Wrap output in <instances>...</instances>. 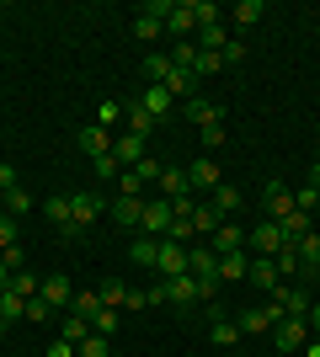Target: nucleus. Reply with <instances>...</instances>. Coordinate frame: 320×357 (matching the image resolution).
<instances>
[{
	"label": "nucleus",
	"instance_id": "obj_1",
	"mask_svg": "<svg viewBox=\"0 0 320 357\" xmlns=\"http://www.w3.org/2000/svg\"><path fill=\"white\" fill-rule=\"evenodd\" d=\"M267 304H273L277 314H289V320H305V314L315 310V304H310V294H305V288H299V283H277Z\"/></svg>",
	"mask_w": 320,
	"mask_h": 357
},
{
	"label": "nucleus",
	"instance_id": "obj_2",
	"mask_svg": "<svg viewBox=\"0 0 320 357\" xmlns=\"http://www.w3.org/2000/svg\"><path fill=\"white\" fill-rule=\"evenodd\" d=\"M267 336H273V347L283 357H294V352H305V342H310V326L305 320H289V314H283V320H277L273 331H267Z\"/></svg>",
	"mask_w": 320,
	"mask_h": 357
},
{
	"label": "nucleus",
	"instance_id": "obj_3",
	"mask_svg": "<svg viewBox=\"0 0 320 357\" xmlns=\"http://www.w3.org/2000/svg\"><path fill=\"white\" fill-rule=\"evenodd\" d=\"M107 208V197L102 192H75L70 197V235H80L86 224H96V213Z\"/></svg>",
	"mask_w": 320,
	"mask_h": 357
},
{
	"label": "nucleus",
	"instance_id": "obj_4",
	"mask_svg": "<svg viewBox=\"0 0 320 357\" xmlns=\"http://www.w3.org/2000/svg\"><path fill=\"white\" fill-rule=\"evenodd\" d=\"M171 197H155V203H144V213H139V229L144 235H155V240H166V229H171Z\"/></svg>",
	"mask_w": 320,
	"mask_h": 357
},
{
	"label": "nucleus",
	"instance_id": "obj_5",
	"mask_svg": "<svg viewBox=\"0 0 320 357\" xmlns=\"http://www.w3.org/2000/svg\"><path fill=\"white\" fill-rule=\"evenodd\" d=\"M38 298H43L48 310H70V304H75V288H70V278H64V272H48L43 288H38Z\"/></svg>",
	"mask_w": 320,
	"mask_h": 357
},
{
	"label": "nucleus",
	"instance_id": "obj_6",
	"mask_svg": "<svg viewBox=\"0 0 320 357\" xmlns=\"http://www.w3.org/2000/svg\"><path fill=\"white\" fill-rule=\"evenodd\" d=\"M245 245H251V256H277L283 251V229H277L273 219H261L251 235H245Z\"/></svg>",
	"mask_w": 320,
	"mask_h": 357
},
{
	"label": "nucleus",
	"instance_id": "obj_7",
	"mask_svg": "<svg viewBox=\"0 0 320 357\" xmlns=\"http://www.w3.org/2000/svg\"><path fill=\"white\" fill-rule=\"evenodd\" d=\"M155 272H160V278H182V272H187V245L160 240V251H155Z\"/></svg>",
	"mask_w": 320,
	"mask_h": 357
},
{
	"label": "nucleus",
	"instance_id": "obj_8",
	"mask_svg": "<svg viewBox=\"0 0 320 357\" xmlns=\"http://www.w3.org/2000/svg\"><path fill=\"white\" fill-rule=\"evenodd\" d=\"M283 314L273 310V304H261V310H241L235 314V326H241V336H261V331H273Z\"/></svg>",
	"mask_w": 320,
	"mask_h": 357
},
{
	"label": "nucleus",
	"instance_id": "obj_9",
	"mask_svg": "<svg viewBox=\"0 0 320 357\" xmlns=\"http://www.w3.org/2000/svg\"><path fill=\"white\" fill-rule=\"evenodd\" d=\"M166 304H182V310L203 304V294H198V278H192V272H182V278H166Z\"/></svg>",
	"mask_w": 320,
	"mask_h": 357
},
{
	"label": "nucleus",
	"instance_id": "obj_10",
	"mask_svg": "<svg viewBox=\"0 0 320 357\" xmlns=\"http://www.w3.org/2000/svg\"><path fill=\"white\" fill-rule=\"evenodd\" d=\"M261 208H267V219H289L294 213V192L289 187H283V181H267V192H261Z\"/></svg>",
	"mask_w": 320,
	"mask_h": 357
},
{
	"label": "nucleus",
	"instance_id": "obj_11",
	"mask_svg": "<svg viewBox=\"0 0 320 357\" xmlns=\"http://www.w3.org/2000/svg\"><path fill=\"white\" fill-rule=\"evenodd\" d=\"M187 272H192V278H219V256H213L208 240L187 245Z\"/></svg>",
	"mask_w": 320,
	"mask_h": 357
},
{
	"label": "nucleus",
	"instance_id": "obj_12",
	"mask_svg": "<svg viewBox=\"0 0 320 357\" xmlns=\"http://www.w3.org/2000/svg\"><path fill=\"white\" fill-rule=\"evenodd\" d=\"M166 32H176L182 43H192V32H198V11H192V0L171 6V16H166Z\"/></svg>",
	"mask_w": 320,
	"mask_h": 357
},
{
	"label": "nucleus",
	"instance_id": "obj_13",
	"mask_svg": "<svg viewBox=\"0 0 320 357\" xmlns=\"http://www.w3.org/2000/svg\"><path fill=\"white\" fill-rule=\"evenodd\" d=\"M245 283H257L261 294H273L283 278H277V267H273V256H251V267H245Z\"/></svg>",
	"mask_w": 320,
	"mask_h": 357
},
{
	"label": "nucleus",
	"instance_id": "obj_14",
	"mask_svg": "<svg viewBox=\"0 0 320 357\" xmlns=\"http://www.w3.org/2000/svg\"><path fill=\"white\" fill-rule=\"evenodd\" d=\"M208 245H213V256H229V251H245V229H241V224H219V229H213V240H208Z\"/></svg>",
	"mask_w": 320,
	"mask_h": 357
},
{
	"label": "nucleus",
	"instance_id": "obj_15",
	"mask_svg": "<svg viewBox=\"0 0 320 357\" xmlns=\"http://www.w3.org/2000/svg\"><path fill=\"white\" fill-rule=\"evenodd\" d=\"M150 139H139V134H123V139H112V155H118V165H128V171H134L139 160H144V155H150Z\"/></svg>",
	"mask_w": 320,
	"mask_h": 357
},
{
	"label": "nucleus",
	"instance_id": "obj_16",
	"mask_svg": "<svg viewBox=\"0 0 320 357\" xmlns=\"http://www.w3.org/2000/svg\"><path fill=\"white\" fill-rule=\"evenodd\" d=\"M75 144L86 149L91 160H102V155H112V134H107V128H96V123H91V128H80V134H75Z\"/></svg>",
	"mask_w": 320,
	"mask_h": 357
},
{
	"label": "nucleus",
	"instance_id": "obj_17",
	"mask_svg": "<svg viewBox=\"0 0 320 357\" xmlns=\"http://www.w3.org/2000/svg\"><path fill=\"white\" fill-rule=\"evenodd\" d=\"M139 107H144V112H150V118L160 123V118H166V112H171V107H176V96H171L166 86H144V96H139Z\"/></svg>",
	"mask_w": 320,
	"mask_h": 357
},
{
	"label": "nucleus",
	"instance_id": "obj_18",
	"mask_svg": "<svg viewBox=\"0 0 320 357\" xmlns=\"http://www.w3.org/2000/svg\"><path fill=\"white\" fill-rule=\"evenodd\" d=\"M187 118L198 123V128H219V123H224V107H219V102H203V96H192V102H187Z\"/></svg>",
	"mask_w": 320,
	"mask_h": 357
},
{
	"label": "nucleus",
	"instance_id": "obj_19",
	"mask_svg": "<svg viewBox=\"0 0 320 357\" xmlns=\"http://www.w3.org/2000/svg\"><path fill=\"white\" fill-rule=\"evenodd\" d=\"M160 86H166L171 96H182V102H192V96H198V75H192V70H176V64H171V75L160 80Z\"/></svg>",
	"mask_w": 320,
	"mask_h": 357
},
{
	"label": "nucleus",
	"instance_id": "obj_20",
	"mask_svg": "<svg viewBox=\"0 0 320 357\" xmlns=\"http://www.w3.org/2000/svg\"><path fill=\"white\" fill-rule=\"evenodd\" d=\"M187 187H203V192H213V187H219V165H213L208 155H203V160H192V165H187Z\"/></svg>",
	"mask_w": 320,
	"mask_h": 357
},
{
	"label": "nucleus",
	"instance_id": "obj_21",
	"mask_svg": "<svg viewBox=\"0 0 320 357\" xmlns=\"http://www.w3.org/2000/svg\"><path fill=\"white\" fill-rule=\"evenodd\" d=\"M277 229H283V245H294V240H305L310 229H315V219H310V213H299V208H294L289 219H277Z\"/></svg>",
	"mask_w": 320,
	"mask_h": 357
},
{
	"label": "nucleus",
	"instance_id": "obj_22",
	"mask_svg": "<svg viewBox=\"0 0 320 357\" xmlns=\"http://www.w3.org/2000/svg\"><path fill=\"white\" fill-rule=\"evenodd\" d=\"M219 213H213V203H198V208H192V235L198 240H213V229H219Z\"/></svg>",
	"mask_w": 320,
	"mask_h": 357
},
{
	"label": "nucleus",
	"instance_id": "obj_23",
	"mask_svg": "<svg viewBox=\"0 0 320 357\" xmlns=\"http://www.w3.org/2000/svg\"><path fill=\"white\" fill-rule=\"evenodd\" d=\"M123 118H128V134H139V139H150V134H155V118H150L139 102H123Z\"/></svg>",
	"mask_w": 320,
	"mask_h": 357
},
{
	"label": "nucleus",
	"instance_id": "obj_24",
	"mask_svg": "<svg viewBox=\"0 0 320 357\" xmlns=\"http://www.w3.org/2000/svg\"><path fill=\"white\" fill-rule=\"evenodd\" d=\"M208 336H213V347H235V342H241V326H235L229 314H219V310H213V326H208Z\"/></svg>",
	"mask_w": 320,
	"mask_h": 357
},
{
	"label": "nucleus",
	"instance_id": "obj_25",
	"mask_svg": "<svg viewBox=\"0 0 320 357\" xmlns=\"http://www.w3.org/2000/svg\"><path fill=\"white\" fill-rule=\"evenodd\" d=\"M139 213H144V197H112V219H118L123 229H134Z\"/></svg>",
	"mask_w": 320,
	"mask_h": 357
},
{
	"label": "nucleus",
	"instance_id": "obj_26",
	"mask_svg": "<svg viewBox=\"0 0 320 357\" xmlns=\"http://www.w3.org/2000/svg\"><path fill=\"white\" fill-rule=\"evenodd\" d=\"M187 192H192V187H187V171L166 165V171H160V197H171V203H176V197H187Z\"/></svg>",
	"mask_w": 320,
	"mask_h": 357
},
{
	"label": "nucleus",
	"instance_id": "obj_27",
	"mask_svg": "<svg viewBox=\"0 0 320 357\" xmlns=\"http://www.w3.org/2000/svg\"><path fill=\"white\" fill-rule=\"evenodd\" d=\"M155 251H160V240H155V235H139L134 245H128V261H134V267H155Z\"/></svg>",
	"mask_w": 320,
	"mask_h": 357
},
{
	"label": "nucleus",
	"instance_id": "obj_28",
	"mask_svg": "<svg viewBox=\"0 0 320 357\" xmlns=\"http://www.w3.org/2000/svg\"><path fill=\"white\" fill-rule=\"evenodd\" d=\"M27 314V298H16L11 288H0V331L11 326V320H22Z\"/></svg>",
	"mask_w": 320,
	"mask_h": 357
},
{
	"label": "nucleus",
	"instance_id": "obj_29",
	"mask_svg": "<svg viewBox=\"0 0 320 357\" xmlns=\"http://www.w3.org/2000/svg\"><path fill=\"white\" fill-rule=\"evenodd\" d=\"M208 203H213V213H219V219H229V213L241 208V192H235V187H224V181H219V187H213V197H208Z\"/></svg>",
	"mask_w": 320,
	"mask_h": 357
},
{
	"label": "nucleus",
	"instance_id": "obj_30",
	"mask_svg": "<svg viewBox=\"0 0 320 357\" xmlns=\"http://www.w3.org/2000/svg\"><path fill=\"white\" fill-rule=\"evenodd\" d=\"M6 288H11L16 298H38V288H43V278H38V272H11V283H6Z\"/></svg>",
	"mask_w": 320,
	"mask_h": 357
},
{
	"label": "nucleus",
	"instance_id": "obj_31",
	"mask_svg": "<svg viewBox=\"0 0 320 357\" xmlns=\"http://www.w3.org/2000/svg\"><path fill=\"white\" fill-rule=\"evenodd\" d=\"M96 298H102V310H123V298H128V288H123V278H107V283L96 288Z\"/></svg>",
	"mask_w": 320,
	"mask_h": 357
},
{
	"label": "nucleus",
	"instance_id": "obj_32",
	"mask_svg": "<svg viewBox=\"0 0 320 357\" xmlns=\"http://www.w3.org/2000/svg\"><path fill=\"white\" fill-rule=\"evenodd\" d=\"M245 267H251V256H245V251L219 256V283H224V278H245Z\"/></svg>",
	"mask_w": 320,
	"mask_h": 357
},
{
	"label": "nucleus",
	"instance_id": "obj_33",
	"mask_svg": "<svg viewBox=\"0 0 320 357\" xmlns=\"http://www.w3.org/2000/svg\"><path fill=\"white\" fill-rule=\"evenodd\" d=\"M86 336H91V320H80V314H64V336H59V342L80 347V342H86Z\"/></svg>",
	"mask_w": 320,
	"mask_h": 357
},
{
	"label": "nucleus",
	"instance_id": "obj_34",
	"mask_svg": "<svg viewBox=\"0 0 320 357\" xmlns=\"http://www.w3.org/2000/svg\"><path fill=\"white\" fill-rule=\"evenodd\" d=\"M43 213H48V219H54V224H59L64 235H70V197H59V192H54V197H48V203H43Z\"/></svg>",
	"mask_w": 320,
	"mask_h": 357
},
{
	"label": "nucleus",
	"instance_id": "obj_35",
	"mask_svg": "<svg viewBox=\"0 0 320 357\" xmlns=\"http://www.w3.org/2000/svg\"><path fill=\"white\" fill-rule=\"evenodd\" d=\"M261 16H267V6H261V0H241V6H235V22H241V27H257Z\"/></svg>",
	"mask_w": 320,
	"mask_h": 357
},
{
	"label": "nucleus",
	"instance_id": "obj_36",
	"mask_svg": "<svg viewBox=\"0 0 320 357\" xmlns=\"http://www.w3.org/2000/svg\"><path fill=\"white\" fill-rule=\"evenodd\" d=\"M166 75H171V59H166V54H150V59H144V80H150V86H160Z\"/></svg>",
	"mask_w": 320,
	"mask_h": 357
},
{
	"label": "nucleus",
	"instance_id": "obj_37",
	"mask_svg": "<svg viewBox=\"0 0 320 357\" xmlns=\"http://www.w3.org/2000/svg\"><path fill=\"white\" fill-rule=\"evenodd\" d=\"M70 314H80V320H96V314H102V298H96V294H75Z\"/></svg>",
	"mask_w": 320,
	"mask_h": 357
},
{
	"label": "nucleus",
	"instance_id": "obj_38",
	"mask_svg": "<svg viewBox=\"0 0 320 357\" xmlns=\"http://www.w3.org/2000/svg\"><path fill=\"white\" fill-rule=\"evenodd\" d=\"M273 267H277V278H283V272H289V278H294V272H305V267H299V251H294V245H283V251L273 256Z\"/></svg>",
	"mask_w": 320,
	"mask_h": 357
},
{
	"label": "nucleus",
	"instance_id": "obj_39",
	"mask_svg": "<svg viewBox=\"0 0 320 357\" xmlns=\"http://www.w3.org/2000/svg\"><path fill=\"white\" fill-rule=\"evenodd\" d=\"M91 171H96V181H118V176H123L118 155H102V160H91Z\"/></svg>",
	"mask_w": 320,
	"mask_h": 357
},
{
	"label": "nucleus",
	"instance_id": "obj_40",
	"mask_svg": "<svg viewBox=\"0 0 320 357\" xmlns=\"http://www.w3.org/2000/svg\"><path fill=\"white\" fill-rule=\"evenodd\" d=\"M91 331H96V336H107V342H112V336H118V310H102V314H96V320H91Z\"/></svg>",
	"mask_w": 320,
	"mask_h": 357
},
{
	"label": "nucleus",
	"instance_id": "obj_41",
	"mask_svg": "<svg viewBox=\"0 0 320 357\" xmlns=\"http://www.w3.org/2000/svg\"><path fill=\"white\" fill-rule=\"evenodd\" d=\"M160 171H166V165H160V160H150V155H144V160L134 165V176L144 181V187H150V181H160Z\"/></svg>",
	"mask_w": 320,
	"mask_h": 357
},
{
	"label": "nucleus",
	"instance_id": "obj_42",
	"mask_svg": "<svg viewBox=\"0 0 320 357\" xmlns=\"http://www.w3.org/2000/svg\"><path fill=\"white\" fill-rule=\"evenodd\" d=\"M118 118H123V102H102L96 107V128H112Z\"/></svg>",
	"mask_w": 320,
	"mask_h": 357
},
{
	"label": "nucleus",
	"instance_id": "obj_43",
	"mask_svg": "<svg viewBox=\"0 0 320 357\" xmlns=\"http://www.w3.org/2000/svg\"><path fill=\"white\" fill-rule=\"evenodd\" d=\"M294 208H299V213H315L320 208V192H315V187H299V192H294Z\"/></svg>",
	"mask_w": 320,
	"mask_h": 357
},
{
	"label": "nucleus",
	"instance_id": "obj_44",
	"mask_svg": "<svg viewBox=\"0 0 320 357\" xmlns=\"http://www.w3.org/2000/svg\"><path fill=\"white\" fill-rule=\"evenodd\" d=\"M118 197H144V181H139L134 171H123L118 176Z\"/></svg>",
	"mask_w": 320,
	"mask_h": 357
},
{
	"label": "nucleus",
	"instance_id": "obj_45",
	"mask_svg": "<svg viewBox=\"0 0 320 357\" xmlns=\"http://www.w3.org/2000/svg\"><path fill=\"white\" fill-rule=\"evenodd\" d=\"M6 208H11V213H32V192L11 187V192H6Z\"/></svg>",
	"mask_w": 320,
	"mask_h": 357
},
{
	"label": "nucleus",
	"instance_id": "obj_46",
	"mask_svg": "<svg viewBox=\"0 0 320 357\" xmlns=\"http://www.w3.org/2000/svg\"><path fill=\"white\" fill-rule=\"evenodd\" d=\"M213 70H224V59H219V54H203V48H198V64H192V75L203 80V75H213Z\"/></svg>",
	"mask_w": 320,
	"mask_h": 357
},
{
	"label": "nucleus",
	"instance_id": "obj_47",
	"mask_svg": "<svg viewBox=\"0 0 320 357\" xmlns=\"http://www.w3.org/2000/svg\"><path fill=\"white\" fill-rule=\"evenodd\" d=\"M107 347H112V342H107V336H96V331H91V336L80 342V357H107Z\"/></svg>",
	"mask_w": 320,
	"mask_h": 357
},
{
	"label": "nucleus",
	"instance_id": "obj_48",
	"mask_svg": "<svg viewBox=\"0 0 320 357\" xmlns=\"http://www.w3.org/2000/svg\"><path fill=\"white\" fill-rule=\"evenodd\" d=\"M11 245H16V219L0 213V251H11Z\"/></svg>",
	"mask_w": 320,
	"mask_h": 357
},
{
	"label": "nucleus",
	"instance_id": "obj_49",
	"mask_svg": "<svg viewBox=\"0 0 320 357\" xmlns=\"http://www.w3.org/2000/svg\"><path fill=\"white\" fill-rule=\"evenodd\" d=\"M0 261H6V272H27V256H22V245H11V251H0Z\"/></svg>",
	"mask_w": 320,
	"mask_h": 357
},
{
	"label": "nucleus",
	"instance_id": "obj_50",
	"mask_svg": "<svg viewBox=\"0 0 320 357\" xmlns=\"http://www.w3.org/2000/svg\"><path fill=\"white\" fill-rule=\"evenodd\" d=\"M48 314H54V310H48L43 298H27V320H32V326H38V320H48Z\"/></svg>",
	"mask_w": 320,
	"mask_h": 357
},
{
	"label": "nucleus",
	"instance_id": "obj_51",
	"mask_svg": "<svg viewBox=\"0 0 320 357\" xmlns=\"http://www.w3.org/2000/svg\"><path fill=\"white\" fill-rule=\"evenodd\" d=\"M219 59H224V64H245V43H235V38H229V48L219 54Z\"/></svg>",
	"mask_w": 320,
	"mask_h": 357
},
{
	"label": "nucleus",
	"instance_id": "obj_52",
	"mask_svg": "<svg viewBox=\"0 0 320 357\" xmlns=\"http://www.w3.org/2000/svg\"><path fill=\"white\" fill-rule=\"evenodd\" d=\"M150 304V294H139V288H128V298H123V310H144Z\"/></svg>",
	"mask_w": 320,
	"mask_h": 357
},
{
	"label": "nucleus",
	"instance_id": "obj_53",
	"mask_svg": "<svg viewBox=\"0 0 320 357\" xmlns=\"http://www.w3.org/2000/svg\"><path fill=\"white\" fill-rule=\"evenodd\" d=\"M11 187H16V165L0 160V192H11Z\"/></svg>",
	"mask_w": 320,
	"mask_h": 357
},
{
	"label": "nucleus",
	"instance_id": "obj_54",
	"mask_svg": "<svg viewBox=\"0 0 320 357\" xmlns=\"http://www.w3.org/2000/svg\"><path fill=\"white\" fill-rule=\"evenodd\" d=\"M203 144H208V149L224 144V123H219V128H203Z\"/></svg>",
	"mask_w": 320,
	"mask_h": 357
},
{
	"label": "nucleus",
	"instance_id": "obj_55",
	"mask_svg": "<svg viewBox=\"0 0 320 357\" xmlns=\"http://www.w3.org/2000/svg\"><path fill=\"white\" fill-rule=\"evenodd\" d=\"M48 357H75V347H70V342H54V347H48Z\"/></svg>",
	"mask_w": 320,
	"mask_h": 357
},
{
	"label": "nucleus",
	"instance_id": "obj_56",
	"mask_svg": "<svg viewBox=\"0 0 320 357\" xmlns=\"http://www.w3.org/2000/svg\"><path fill=\"white\" fill-rule=\"evenodd\" d=\"M305 326H310V336H320V304H315V310L305 314Z\"/></svg>",
	"mask_w": 320,
	"mask_h": 357
},
{
	"label": "nucleus",
	"instance_id": "obj_57",
	"mask_svg": "<svg viewBox=\"0 0 320 357\" xmlns=\"http://www.w3.org/2000/svg\"><path fill=\"white\" fill-rule=\"evenodd\" d=\"M305 357H320V336H310V342H305Z\"/></svg>",
	"mask_w": 320,
	"mask_h": 357
},
{
	"label": "nucleus",
	"instance_id": "obj_58",
	"mask_svg": "<svg viewBox=\"0 0 320 357\" xmlns=\"http://www.w3.org/2000/svg\"><path fill=\"white\" fill-rule=\"evenodd\" d=\"M310 187H315V192H320V160L310 165Z\"/></svg>",
	"mask_w": 320,
	"mask_h": 357
},
{
	"label": "nucleus",
	"instance_id": "obj_59",
	"mask_svg": "<svg viewBox=\"0 0 320 357\" xmlns=\"http://www.w3.org/2000/svg\"><path fill=\"white\" fill-rule=\"evenodd\" d=\"M6 283H11V272H6V261H0V288H6Z\"/></svg>",
	"mask_w": 320,
	"mask_h": 357
},
{
	"label": "nucleus",
	"instance_id": "obj_60",
	"mask_svg": "<svg viewBox=\"0 0 320 357\" xmlns=\"http://www.w3.org/2000/svg\"><path fill=\"white\" fill-rule=\"evenodd\" d=\"M0 208H6V192H0Z\"/></svg>",
	"mask_w": 320,
	"mask_h": 357
}]
</instances>
